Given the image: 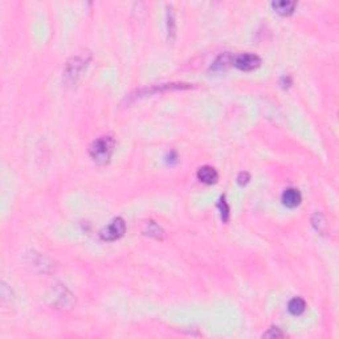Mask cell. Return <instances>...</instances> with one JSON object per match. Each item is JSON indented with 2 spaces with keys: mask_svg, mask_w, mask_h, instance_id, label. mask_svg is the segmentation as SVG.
I'll list each match as a JSON object with an SVG mask.
<instances>
[{
  "mask_svg": "<svg viewBox=\"0 0 339 339\" xmlns=\"http://www.w3.org/2000/svg\"><path fill=\"white\" fill-rule=\"evenodd\" d=\"M115 148V139L110 135H104L96 139L89 147V155L98 165H106L110 161Z\"/></svg>",
  "mask_w": 339,
  "mask_h": 339,
  "instance_id": "cell-1",
  "label": "cell"
},
{
  "mask_svg": "<svg viewBox=\"0 0 339 339\" xmlns=\"http://www.w3.org/2000/svg\"><path fill=\"white\" fill-rule=\"evenodd\" d=\"M90 61V53L87 51L78 52L68 60L64 69V81L68 85L76 84L78 77L81 76L84 69L86 68L87 63Z\"/></svg>",
  "mask_w": 339,
  "mask_h": 339,
  "instance_id": "cell-2",
  "label": "cell"
},
{
  "mask_svg": "<svg viewBox=\"0 0 339 339\" xmlns=\"http://www.w3.org/2000/svg\"><path fill=\"white\" fill-rule=\"evenodd\" d=\"M126 232V223L122 217H115L101 231V238L105 241H115L125 234Z\"/></svg>",
  "mask_w": 339,
  "mask_h": 339,
  "instance_id": "cell-3",
  "label": "cell"
},
{
  "mask_svg": "<svg viewBox=\"0 0 339 339\" xmlns=\"http://www.w3.org/2000/svg\"><path fill=\"white\" fill-rule=\"evenodd\" d=\"M232 64L240 70L251 72V70H254L261 65V59L254 53H241V55H237L236 57H233Z\"/></svg>",
  "mask_w": 339,
  "mask_h": 339,
  "instance_id": "cell-4",
  "label": "cell"
},
{
  "mask_svg": "<svg viewBox=\"0 0 339 339\" xmlns=\"http://www.w3.org/2000/svg\"><path fill=\"white\" fill-rule=\"evenodd\" d=\"M197 179L206 184H215L219 179V174L212 166H203L197 170Z\"/></svg>",
  "mask_w": 339,
  "mask_h": 339,
  "instance_id": "cell-5",
  "label": "cell"
},
{
  "mask_svg": "<svg viewBox=\"0 0 339 339\" xmlns=\"http://www.w3.org/2000/svg\"><path fill=\"white\" fill-rule=\"evenodd\" d=\"M301 200H302V196L296 188H288L282 193V203L288 208H296V207L299 206Z\"/></svg>",
  "mask_w": 339,
  "mask_h": 339,
  "instance_id": "cell-6",
  "label": "cell"
},
{
  "mask_svg": "<svg viewBox=\"0 0 339 339\" xmlns=\"http://www.w3.org/2000/svg\"><path fill=\"white\" fill-rule=\"evenodd\" d=\"M272 7L277 14L282 15V16H289L294 12V9L297 7V1H290V0H278V1H273Z\"/></svg>",
  "mask_w": 339,
  "mask_h": 339,
  "instance_id": "cell-7",
  "label": "cell"
},
{
  "mask_svg": "<svg viewBox=\"0 0 339 339\" xmlns=\"http://www.w3.org/2000/svg\"><path fill=\"white\" fill-rule=\"evenodd\" d=\"M142 232L146 234V236L158 238V240H162V238H163V234H165L163 229L156 224L155 221H152V220L145 221V223H143Z\"/></svg>",
  "mask_w": 339,
  "mask_h": 339,
  "instance_id": "cell-8",
  "label": "cell"
},
{
  "mask_svg": "<svg viewBox=\"0 0 339 339\" xmlns=\"http://www.w3.org/2000/svg\"><path fill=\"white\" fill-rule=\"evenodd\" d=\"M288 310L289 313L293 314V316H301V314L306 310V302H305V299L299 297L293 298V299L289 302Z\"/></svg>",
  "mask_w": 339,
  "mask_h": 339,
  "instance_id": "cell-9",
  "label": "cell"
},
{
  "mask_svg": "<svg viewBox=\"0 0 339 339\" xmlns=\"http://www.w3.org/2000/svg\"><path fill=\"white\" fill-rule=\"evenodd\" d=\"M232 60H233V57L229 55V53L220 55L217 59H216L215 63L212 64L211 69H213V70H216V72L224 70V69H227V66H228L229 64H232Z\"/></svg>",
  "mask_w": 339,
  "mask_h": 339,
  "instance_id": "cell-10",
  "label": "cell"
},
{
  "mask_svg": "<svg viewBox=\"0 0 339 339\" xmlns=\"http://www.w3.org/2000/svg\"><path fill=\"white\" fill-rule=\"evenodd\" d=\"M175 14L174 8L171 5H167V31H169V37L174 39L175 36Z\"/></svg>",
  "mask_w": 339,
  "mask_h": 339,
  "instance_id": "cell-11",
  "label": "cell"
},
{
  "mask_svg": "<svg viewBox=\"0 0 339 339\" xmlns=\"http://www.w3.org/2000/svg\"><path fill=\"white\" fill-rule=\"evenodd\" d=\"M219 208H220V211H221V219H223V221H228L229 207H228V204H227V202H225L224 196L220 197V202H219Z\"/></svg>",
  "mask_w": 339,
  "mask_h": 339,
  "instance_id": "cell-12",
  "label": "cell"
},
{
  "mask_svg": "<svg viewBox=\"0 0 339 339\" xmlns=\"http://www.w3.org/2000/svg\"><path fill=\"white\" fill-rule=\"evenodd\" d=\"M284 335V333H282L281 329H278V327H271L262 337H264V338H282Z\"/></svg>",
  "mask_w": 339,
  "mask_h": 339,
  "instance_id": "cell-13",
  "label": "cell"
},
{
  "mask_svg": "<svg viewBox=\"0 0 339 339\" xmlns=\"http://www.w3.org/2000/svg\"><path fill=\"white\" fill-rule=\"evenodd\" d=\"M249 179H251V176H249L248 172H240L237 176V183L240 186H244V184H247L249 182Z\"/></svg>",
  "mask_w": 339,
  "mask_h": 339,
  "instance_id": "cell-14",
  "label": "cell"
}]
</instances>
